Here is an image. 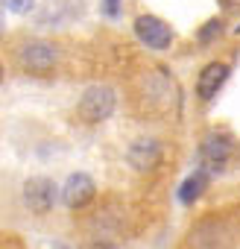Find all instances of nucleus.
<instances>
[{
  "instance_id": "obj_1",
  "label": "nucleus",
  "mask_w": 240,
  "mask_h": 249,
  "mask_svg": "<svg viewBox=\"0 0 240 249\" xmlns=\"http://www.w3.org/2000/svg\"><path fill=\"white\" fill-rule=\"evenodd\" d=\"M111 111H114V91L105 85L88 88L79 100V117L85 123H103L111 117Z\"/></svg>"
},
{
  "instance_id": "obj_2",
  "label": "nucleus",
  "mask_w": 240,
  "mask_h": 249,
  "mask_svg": "<svg viewBox=\"0 0 240 249\" xmlns=\"http://www.w3.org/2000/svg\"><path fill=\"white\" fill-rule=\"evenodd\" d=\"M24 202L35 214H47L56 202V185L47 176H33L24 182Z\"/></svg>"
},
{
  "instance_id": "obj_3",
  "label": "nucleus",
  "mask_w": 240,
  "mask_h": 249,
  "mask_svg": "<svg viewBox=\"0 0 240 249\" xmlns=\"http://www.w3.org/2000/svg\"><path fill=\"white\" fill-rule=\"evenodd\" d=\"M135 36H138L147 47H153V50H164V47H170V41H173L170 24H164V21L155 18V15H141V18L135 21Z\"/></svg>"
},
{
  "instance_id": "obj_4",
  "label": "nucleus",
  "mask_w": 240,
  "mask_h": 249,
  "mask_svg": "<svg viewBox=\"0 0 240 249\" xmlns=\"http://www.w3.org/2000/svg\"><path fill=\"white\" fill-rule=\"evenodd\" d=\"M21 65L33 73H47L56 65V47L47 41H30L21 47Z\"/></svg>"
},
{
  "instance_id": "obj_5",
  "label": "nucleus",
  "mask_w": 240,
  "mask_h": 249,
  "mask_svg": "<svg viewBox=\"0 0 240 249\" xmlns=\"http://www.w3.org/2000/svg\"><path fill=\"white\" fill-rule=\"evenodd\" d=\"M62 199H65V205L68 208H85L91 199H94V179L91 176H85V173H73V176H68V182H65V188H62Z\"/></svg>"
},
{
  "instance_id": "obj_6",
  "label": "nucleus",
  "mask_w": 240,
  "mask_h": 249,
  "mask_svg": "<svg viewBox=\"0 0 240 249\" xmlns=\"http://www.w3.org/2000/svg\"><path fill=\"white\" fill-rule=\"evenodd\" d=\"M225 79H228V65H223V62H211V65L199 73V79H196V94H199L202 100H211V97L223 88Z\"/></svg>"
},
{
  "instance_id": "obj_7",
  "label": "nucleus",
  "mask_w": 240,
  "mask_h": 249,
  "mask_svg": "<svg viewBox=\"0 0 240 249\" xmlns=\"http://www.w3.org/2000/svg\"><path fill=\"white\" fill-rule=\"evenodd\" d=\"M161 161V147L150 138H141L129 147V164L135 170H153L155 164Z\"/></svg>"
},
{
  "instance_id": "obj_8",
  "label": "nucleus",
  "mask_w": 240,
  "mask_h": 249,
  "mask_svg": "<svg viewBox=\"0 0 240 249\" xmlns=\"http://www.w3.org/2000/svg\"><path fill=\"white\" fill-rule=\"evenodd\" d=\"M228 156H231V144L225 138H208L202 144V161L208 167H223L228 161Z\"/></svg>"
},
{
  "instance_id": "obj_9",
  "label": "nucleus",
  "mask_w": 240,
  "mask_h": 249,
  "mask_svg": "<svg viewBox=\"0 0 240 249\" xmlns=\"http://www.w3.org/2000/svg\"><path fill=\"white\" fill-rule=\"evenodd\" d=\"M205 185H208V173H205V170H196V173H193V176H188V179H185V185L179 188V199H182L185 205H190V202L205 191Z\"/></svg>"
},
{
  "instance_id": "obj_10",
  "label": "nucleus",
  "mask_w": 240,
  "mask_h": 249,
  "mask_svg": "<svg viewBox=\"0 0 240 249\" xmlns=\"http://www.w3.org/2000/svg\"><path fill=\"white\" fill-rule=\"evenodd\" d=\"M3 6L15 15H27L33 6H35V0H3Z\"/></svg>"
},
{
  "instance_id": "obj_11",
  "label": "nucleus",
  "mask_w": 240,
  "mask_h": 249,
  "mask_svg": "<svg viewBox=\"0 0 240 249\" xmlns=\"http://www.w3.org/2000/svg\"><path fill=\"white\" fill-rule=\"evenodd\" d=\"M220 30H223V27H220V21H211V24L199 33V38H202V41H211L214 36H220Z\"/></svg>"
},
{
  "instance_id": "obj_12",
  "label": "nucleus",
  "mask_w": 240,
  "mask_h": 249,
  "mask_svg": "<svg viewBox=\"0 0 240 249\" xmlns=\"http://www.w3.org/2000/svg\"><path fill=\"white\" fill-rule=\"evenodd\" d=\"M105 12L108 15H117V0H105Z\"/></svg>"
},
{
  "instance_id": "obj_13",
  "label": "nucleus",
  "mask_w": 240,
  "mask_h": 249,
  "mask_svg": "<svg viewBox=\"0 0 240 249\" xmlns=\"http://www.w3.org/2000/svg\"><path fill=\"white\" fill-rule=\"evenodd\" d=\"M97 249H114V246H97Z\"/></svg>"
},
{
  "instance_id": "obj_14",
  "label": "nucleus",
  "mask_w": 240,
  "mask_h": 249,
  "mask_svg": "<svg viewBox=\"0 0 240 249\" xmlns=\"http://www.w3.org/2000/svg\"><path fill=\"white\" fill-rule=\"evenodd\" d=\"M0 82H3V68H0Z\"/></svg>"
},
{
  "instance_id": "obj_15",
  "label": "nucleus",
  "mask_w": 240,
  "mask_h": 249,
  "mask_svg": "<svg viewBox=\"0 0 240 249\" xmlns=\"http://www.w3.org/2000/svg\"><path fill=\"white\" fill-rule=\"evenodd\" d=\"M237 33H240V30H237Z\"/></svg>"
}]
</instances>
